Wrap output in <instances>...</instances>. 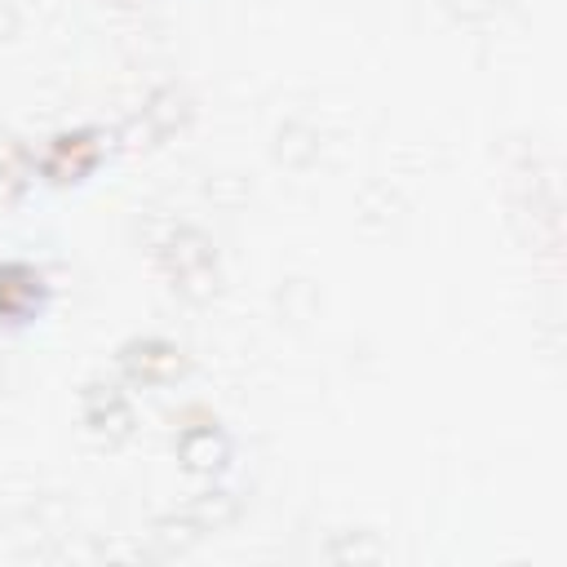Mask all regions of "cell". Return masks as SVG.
Returning a JSON list of instances; mask_svg holds the SVG:
<instances>
[{"instance_id": "1", "label": "cell", "mask_w": 567, "mask_h": 567, "mask_svg": "<svg viewBox=\"0 0 567 567\" xmlns=\"http://www.w3.org/2000/svg\"><path fill=\"white\" fill-rule=\"evenodd\" d=\"M40 297V275L22 261L0 266V315H22Z\"/></svg>"}]
</instances>
